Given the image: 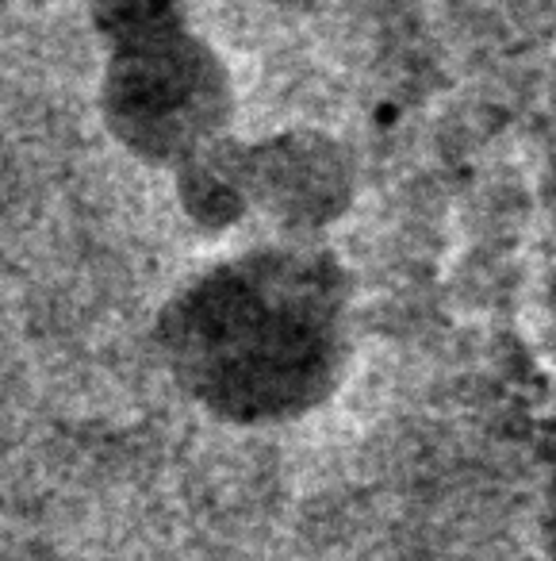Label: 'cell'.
Returning <instances> with one entry per match:
<instances>
[{
	"label": "cell",
	"mask_w": 556,
	"mask_h": 561,
	"mask_svg": "<svg viewBox=\"0 0 556 561\" xmlns=\"http://www.w3.org/2000/svg\"><path fill=\"white\" fill-rule=\"evenodd\" d=\"M158 346L177 385L239 427L308 415L349 362L346 277L308 239L250 247L188 277Z\"/></svg>",
	"instance_id": "obj_1"
},
{
	"label": "cell",
	"mask_w": 556,
	"mask_h": 561,
	"mask_svg": "<svg viewBox=\"0 0 556 561\" xmlns=\"http://www.w3.org/2000/svg\"><path fill=\"white\" fill-rule=\"evenodd\" d=\"M101 116L135 158L173 173L227 139L231 73L185 20L108 47Z\"/></svg>",
	"instance_id": "obj_2"
},
{
	"label": "cell",
	"mask_w": 556,
	"mask_h": 561,
	"mask_svg": "<svg viewBox=\"0 0 556 561\" xmlns=\"http://www.w3.org/2000/svg\"><path fill=\"white\" fill-rule=\"evenodd\" d=\"M242 216H265L285 239H311L354 201V165L323 135L292 131L262 142L227 139Z\"/></svg>",
	"instance_id": "obj_3"
},
{
	"label": "cell",
	"mask_w": 556,
	"mask_h": 561,
	"mask_svg": "<svg viewBox=\"0 0 556 561\" xmlns=\"http://www.w3.org/2000/svg\"><path fill=\"white\" fill-rule=\"evenodd\" d=\"M185 20L188 16L181 0H93V24L104 47L185 24Z\"/></svg>",
	"instance_id": "obj_4"
}]
</instances>
